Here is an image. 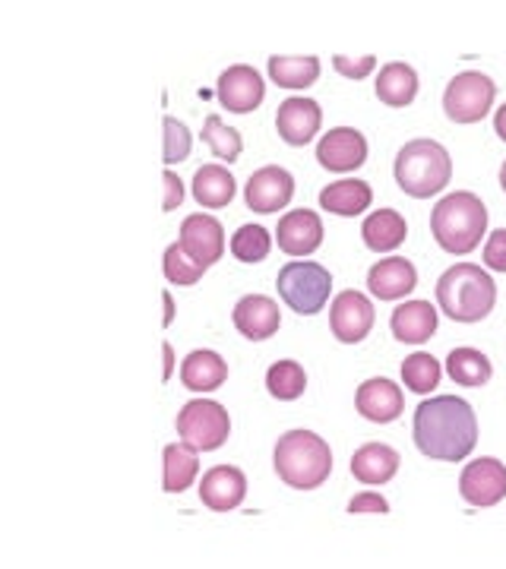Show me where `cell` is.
Returning <instances> with one entry per match:
<instances>
[{"label":"cell","mask_w":506,"mask_h":569,"mask_svg":"<svg viewBox=\"0 0 506 569\" xmlns=\"http://www.w3.org/2000/svg\"><path fill=\"white\" fill-rule=\"evenodd\" d=\"M437 305L456 323H482L497 305V284L482 266L456 263L437 279Z\"/></svg>","instance_id":"cell-2"},{"label":"cell","mask_w":506,"mask_h":569,"mask_svg":"<svg viewBox=\"0 0 506 569\" xmlns=\"http://www.w3.org/2000/svg\"><path fill=\"white\" fill-rule=\"evenodd\" d=\"M485 266L494 272H506V228H497L485 244Z\"/></svg>","instance_id":"cell-38"},{"label":"cell","mask_w":506,"mask_h":569,"mask_svg":"<svg viewBox=\"0 0 506 569\" xmlns=\"http://www.w3.org/2000/svg\"><path fill=\"white\" fill-rule=\"evenodd\" d=\"M348 512H351V516H384V512H389V503H386L380 493L365 490V493H358V497L348 503Z\"/></svg>","instance_id":"cell-39"},{"label":"cell","mask_w":506,"mask_h":569,"mask_svg":"<svg viewBox=\"0 0 506 569\" xmlns=\"http://www.w3.org/2000/svg\"><path fill=\"white\" fill-rule=\"evenodd\" d=\"M235 190H238V183L225 164H202L194 174V200L202 209H222L235 200Z\"/></svg>","instance_id":"cell-25"},{"label":"cell","mask_w":506,"mask_h":569,"mask_svg":"<svg viewBox=\"0 0 506 569\" xmlns=\"http://www.w3.org/2000/svg\"><path fill=\"white\" fill-rule=\"evenodd\" d=\"M202 142L212 149V156L216 159H222V162H238V156H241L244 140L241 133L235 130V127H228V123L219 118V114H209L206 123H202Z\"/></svg>","instance_id":"cell-33"},{"label":"cell","mask_w":506,"mask_h":569,"mask_svg":"<svg viewBox=\"0 0 506 569\" xmlns=\"http://www.w3.org/2000/svg\"><path fill=\"white\" fill-rule=\"evenodd\" d=\"M162 183H165V212H175L183 200V181L175 174V171H165Z\"/></svg>","instance_id":"cell-40"},{"label":"cell","mask_w":506,"mask_h":569,"mask_svg":"<svg viewBox=\"0 0 506 569\" xmlns=\"http://www.w3.org/2000/svg\"><path fill=\"white\" fill-rule=\"evenodd\" d=\"M228 380V365L222 361V355L200 348V351H190L181 365V383L194 392H212Z\"/></svg>","instance_id":"cell-23"},{"label":"cell","mask_w":506,"mask_h":569,"mask_svg":"<svg viewBox=\"0 0 506 569\" xmlns=\"http://www.w3.org/2000/svg\"><path fill=\"white\" fill-rule=\"evenodd\" d=\"M231 320H235V329L241 332L244 339L264 342V339L279 332L282 313H279V305H276L272 298H266V295H247V298H241V301L235 305Z\"/></svg>","instance_id":"cell-18"},{"label":"cell","mask_w":506,"mask_h":569,"mask_svg":"<svg viewBox=\"0 0 506 569\" xmlns=\"http://www.w3.org/2000/svg\"><path fill=\"white\" fill-rule=\"evenodd\" d=\"M440 377H444V367L427 351H415V355H408L403 361L405 387L411 389V392H418V396H427V392H434V389L440 387Z\"/></svg>","instance_id":"cell-32"},{"label":"cell","mask_w":506,"mask_h":569,"mask_svg":"<svg viewBox=\"0 0 506 569\" xmlns=\"http://www.w3.org/2000/svg\"><path fill=\"white\" fill-rule=\"evenodd\" d=\"M494 99H497V82L478 70H466L446 86L444 111L453 123H478L485 121Z\"/></svg>","instance_id":"cell-8"},{"label":"cell","mask_w":506,"mask_h":569,"mask_svg":"<svg viewBox=\"0 0 506 569\" xmlns=\"http://www.w3.org/2000/svg\"><path fill=\"white\" fill-rule=\"evenodd\" d=\"M291 197H295V178H291V171H285L279 164H266L260 171H254L247 187H244V200L260 216L285 209L291 203Z\"/></svg>","instance_id":"cell-11"},{"label":"cell","mask_w":506,"mask_h":569,"mask_svg":"<svg viewBox=\"0 0 506 569\" xmlns=\"http://www.w3.org/2000/svg\"><path fill=\"white\" fill-rule=\"evenodd\" d=\"M216 96H219L222 108H228L231 114H250L266 99V82L254 67L235 63V67H228L219 77Z\"/></svg>","instance_id":"cell-12"},{"label":"cell","mask_w":506,"mask_h":569,"mask_svg":"<svg viewBox=\"0 0 506 569\" xmlns=\"http://www.w3.org/2000/svg\"><path fill=\"white\" fill-rule=\"evenodd\" d=\"M446 373L453 377V383L459 387H487V380L494 377V367H490V358L478 348H453L449 358H446Z\"/></svg>","instance_id":"cell-28"},{"label":"cell","mask_w":506,"mask_h":569,"mask_svg":"<svg viewBox=\"0 0 506 569\" xmlns=\"http://www.w3.org/2000/svg\"><path fill=\"white\" fill-rule=\"evenodd\" d=\"M244 497H247V475L241 468L216 466L202 475L200 500L212 512H231L241 507Z\"/></svg>","instance_id":"cell-17"},{"label":"cell","mask_w":506,"mask_h":569,"mask_svg":"<svg viewBox=\"0 0 506 569\" xmlns=\"http://www.w3.org/2000/svg\"><path fill=\"white\" fill-rule=\"evenodd\" d=\"M272 250V234L266 231L264 224H241L231 234V253L241 263H264Z\"/></svg>","instance_id":"cell-34"},{"label":"cell","mask_w":506,"mask_h":569,"mask_svg":"<svg viewBox=\"0 0 506 569\" xmlns=\"http://www.w3.org/2000/svg\"><path fill=\"white\" fill-rule=\"evenodd\" d=\"M374 203V190L370 183L358 181V178H348V181H336L320 190V206L333 216H345V219H355L361 216L365 209Z\"/></svg>","instance_id":"cell-24"},{"label":"cell","mask_w":506,"mask_h":569,"mask_svg":"<svg viewBox=\"0 0 506 569\" xmlns=\"http://www.w3.org/2000/svg\"><path fill=\"white\" fill-rule=\"evenodd\" d=\"M266 389L279 402H295L307 389V373L298 361H276L266 370Z\"/></svg>","instance_id":"cell-31"},{"label":"cell","mask_w":506,"mask_h":569,"mask_svg":"<svg viewBox=\"0 0 506 569\" xmlns=\"http://www.w3.org/2000/svg\"><path fill=\"white\" fill-rule=\"evenodd\" d=\"M415 447L437 462H463L478 443V418L466 399L437 396L415 408Z\"/></svg>","instance_id":"cell-1"},{"label":"cell","mask_w":506,"mask_h":569,"mask_svg":"<svg viewBox=\"0 0 506 569\" xmlns=\"http://www.w3.org/2000/svg\"><path fill=\"white\" fill-rule=\"evenodd\" d=\"M197 475H200L197 449L183 447V443L165 447V493H183L197 481Z\"/></svg>","instance_id":"cell-30"},{"label":"cell","mask_w":506,"mask_h":569,"mask_svg":"<svg viewBox=\"0 0 506 569\" xmlns=\"http://www.w3.org/2000/svg\"><path fill=\"white\" fill-rule=\"evenodd\" d=\"M178 244L197 260L206 269L212 263H219L225 253V228L219 219L212 216H202V212H194L187 216L181 224V241Z\"/></svg>","instance_id":"cell-15"},{"label":"cell","mask_w":506,"mask_h":569,"mask_svg":"<svg viewBox=\"0 0 506 569\" xmlns=\"http://www.w3.org/2000/svg\"><path fill=\"white\" fill-rule=\"evenodd\" d=\"M272 466L288 488L314 490L333 475V449L314 430H288L276 443Z\"/></svg>","instance_id":"cell-3"},{"label":"cell","mask_w":506,"mask_h":569,"mask_svg":"<svg viewBox=\"0 0 506 569\" xmlns=\"http://www.w3.org/2000/svg\"><path fill=\"white\" fill-rule=\"evenodd\" d=\"M494 130H497V137L506 142V104L504 108H497V114H494Z\"/></svg>","instance_id":"cell-41"},{"label":"cell","mask_w":506,"mask_h":569,"mask_svg":"<svg viewBox=\"0 0 506 569\" xmlns=\"http://www.w3.org/2000/svg\"><path fill=\"white\" fill-rule=\"evenodd\" d=\"M453 178V159L437 140L405 142L396 156V183L415 200H430Z\"/></svg>","instance_id":"cell-5"},{"label":"cell","mask_w":506,"mask_h":569,"mask_svg":"<svg viewBox=\"0 0 506 569\" xmlns=\"http://www.w3.org/2000/svg\"><path fill=\"white\" fill-rule=\"evenodd\" d=\"M269 80L282 89H307L320 80V61L314 54H304V58H269Z\"/></svg>","instance_id":"cell-29"},{"label":"cell","mask_w":506,"mask_h":569,"mask_svg":"<svg viewBox=\"0 0 506 569\" xmlns=\"http://www.w3.org/2000/svg\"><path fill=\"white\" fill-rule=\"evenodd\" d=\"M317 162L336 174L358 171L367 162L365 133L355 127H336V130L324 133V140L317 142Z\"/></svg>","instance_id":"cell-13"},{"label":"cell","mask_w":506,"mask_h":569,"mask_svg":"<svg viewBox=\"0 0 506 569\" xmlns=\"http://www.w3.org/2000/svg\"><path fill=\"white\" fill-rule=\"evenodd\" d=\"M165 276L171 284H197L206 276V266L197 263L181 244L165 250Z\"/></svg>","instance_id":"cell-35"},{"label":"cell","mask_w":506,"mask_h":569,"mask_svg":"<svg viewBox=\"0 0 506 569\" xmlns=\"http://www.w3.org/2000/svg\"><path fill=\"white\" fill-rule=\"evenodd\" d=\"M389 329L405 346H425L437 332V310L430 307V301H405L393 310Z\"/></svg>","instance_id":"cell-21"},{"label":"cell","mask_w":506,"mask_h":569,"mask_svg":"<svg viewBox=\"0 0 506 569\" xmlns=\"http://www.w3.org/2000/svg\"><path fill=\"white\" fill-rule=\"evenodd\" d=\"M459 493L472 507H497L506 497V466L500 459H490V456L468 462L463 468V478H459Z\"/></svg>","instance_id":"cell-10"},{"label":"cell","mask_w":506,"mask_h":569,"mask_svg":"<svg viewBox=\"0 0 506 569\" xmlns=\"http://www.w3.org/2000/svg\"><path fill=\"white\" fill-rule=\"evenodd\" d=\"M276 288L282 295V301L301 317H314L329 305V291H333V276L329 269L310 260H291L279 269Z\"/></svg>","instance_id":"cell-6"},{"label":"cell","mask_w":506,"mask_h":569,"mask_svg":"<svg viewBox=\"0 0 506 569\" xmlns=\"http://www.w3.org/2000/svg\"><path fill=\"white\" fill-rule=\"evenodd\" d=\"M276 241L288 257H310L324 244V219L314 209H291L279 219Z\"/></svg>","instance_id":"cell-14"},{"label":"cell","mask_w":506,"mask_h":569,"mask_svg":"<svg viewBox=\"0 0 506 569\" xmlns=\"http://www.w3.org/2000/svg\"><path fill=\"white\" fill-rule=\"evenodd\" d=\"M500 187L506 190V162H504V168H500Z\"/></svg>","instance_id":"cell-42"},{"label":"cell","mask_w":506,"mask_h":569,"mask_svg":"<svg viewBox=\"0 0 506 569\" xmlns=\"http://www.w3.org/2000/svg\"><path fill=\"white\" fill-rule=\"evenodd\" d=\"M333 67L343 73L345 80H365L374 73V67H377V58L374 54H365V58H348V54H336L333 58Z\"/></svg>","instance_id":"cell-37"},{"label":"cell","mask_w":506,"mask_h":569,"mask_svg":"<svg viewBox=\"0 0 506 569\" xmlns=\"http://www.w3.org/2000/svg\"><path fill=\"white\" fill-rule=\"evenodd\" d=\"M374 305L370 298L361 295V291H343L333 298V307H329V326H333V336L343 342V346H358L365 342L374 329Z\"/></svg>","instance_id":"cell-9"},{"label":"cell","mask_w":506,"mask_h":569,"mask_svg":"<svg viewBox=\"0 0 506 569\" xmlns=\"http://www.w3.org/2000/svg\"><path fill=\"white\" fill-rule=\"evenodd\" d=\"M405 234H408V224L396 209H377L361 224V238L374 253H389V250L403 247Z\"/></svg>","instance_id":"cell-26"},{"label":"cell","mask_w":506,"mask_h":569,"mask_svg":"<svg viewBox=\"0 0 506 569\" xmlns=\"http://www.w3.org/2000/svg\"><path fill=\"white\" fill-rule=\"evenodd\" d=\"M355 406H358L361 418H367V421H374V425H393L405 411L403 387H396L386 377H374V380H367V383L358 387Z\"/></svg>","instance_id":"cell-19"},{"label":"cell","mask_w":506,"mask_h":569,"mask_svg":"<svg viewBox=\"0 0 506 569\" xmlns=\"http://www.w3.org/2000/svg\"><path fill=\"white\" fill-rule=\"evenodd\" d=\"M430 231L434 241L444 247L453 257H466L475 247L482 244L487 231V209L482 197L459 190L449 193L430 212Z\"/></svg>","instance_id":"cell-4"},{"label":"cell","mask_w":506,"mask_h":569,"mask_svg":"<svg viewBox=\"0 0 506 569\" xmlns=\"http://www.w3.org/2000/svg\"><path fill=\"white\" fill-rule=\"evenodd\" d=\"M418 96V73L415 67H408L403 61L386 63L377 77V99L389 108H405L415 102Z\"/></svg>","instance_id":"cell-27"},{"label":"cell","mask_w":506,"mask_h":569,"mask_svg":"<svg viewBox=\"0 0 506 569\" xmlns=\"http://www.w3.org/2000/svg\"><path fill=\"white\" fill-rule=\"evenodd\" d=\"M194 137L178 118H165V164L183 162L190 156Z\"/></svg>","instance_id":"cell-36"},{"label":"cell","mask_w":506,"mask_h":569,"mask_svg":"<svg viewBox=\"0 0 506 569\" xmlns=\"http://www.w3.org/2000/svg\"><path fill=\"white\" fill-rule=\"evenodd\" d=\"M320 123H324V108L304 96L285 99L276 114V130L288 146H307L320 133Z\"/></svg>","instance_id":"cell-16"},{"label":"cell","mask_w":506,"mask_h":569,"mask_svg":"<svg viewBox=\"0 0 506 569\" xmlns=\"http://www.w3.org/2000/svg\"><path fill=\"white\" fill-rule=\"evenodd\" d=\"M399 462H403V456L393 447H386V443H367V447H361L351 456V475L361 485H367V488H377V485H386V481L396 478Z\"/></svg>","instance_id":"cell-22"},{"label":"cell","mask_w":506,"mask_h":569,"mask_svg":"<svg viewBox=\"0 0 506 569\" xmlns=\"http://www.w3.org/2000/svg\"><path fill=\"white\" fill-rule=\"evenodd\" d=\"M228 433H231V418L212 399H194L178 411V437L183 447L197 449V452H212V449L225 447Z\"/></svg>","instance_id":"cell-7"},{"label":"cell","mask_w":506,"mask_h":569,"mask_svg":"<svg viewBox=\"0 0 506 569\" xmlns=\"http://www.w3.org/2000/svg\"><path fill=\"white\" fill-rule=\"evenodd\" d=\"M367 288L380 301H399L418 288V269L408 263L405 257H389L370 266L367 272Z\"/></svg>","instance_id":"cell-20"}]
</instances>
